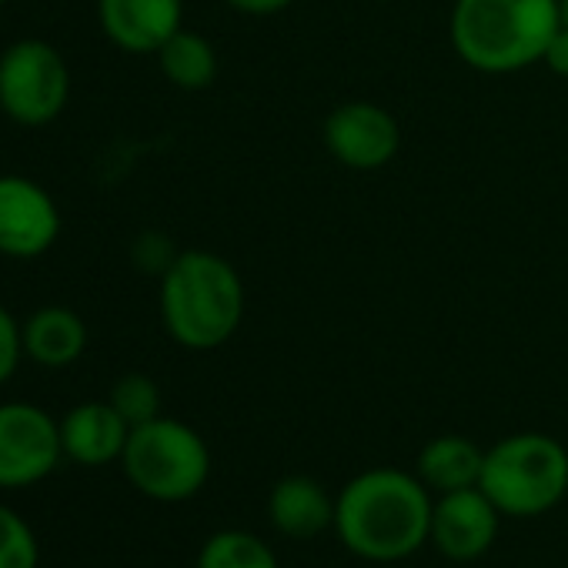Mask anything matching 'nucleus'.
Segmentation results:
<instances>
[{
	"instance_id": "10",
	"label": "nucleus",
	"mask_w": 568,
	"mask_h": 568,
	"mask_svg": "<svg viewBox=\"0 0 568 568\" xmlns=\"http://www.w3.org/2000/svg\"><path fill=\"white\" fill-rule=\"evenodd\" d=\"M501 528V511L475 485L435 495L432 508V545L448 561H478L491 551Z\"/></svg>"
},
{
	"instance_id": "9",
	"label": "nucleus",
	"mask_w": 568,
	"mask_h": 568,
	"mask_svg": "<svg viewBox=\"0 0 568 568\" xmlns=\"http://www.w3.org/2000/svg\"><path fill=\"white\" fill-rule=\"evenodd\" d=\"M61 237V207L44 184L24 174H0V254L34 261Z\"/></svg>"
},
{
	"instance_id": "7",
	"label": "nucleus",
	"mask_w": 568,
	"mask_h": 568,
	"mask_svg": "<svg viewBox=\"0 0 568 568\" xmlns=\"http://www.w3.org/2000/svg\"><path fill=\"white\" fill-rule=\"evenodd\" d=\"M61 458V422L51 412L34 402L0 405V488H34L54 475Z\"/></svg>"
},
{
	"instance_id": "19",
	"label": "nucleus",
	"mask_w": 568,
	"mask_h": 568,
	"mask_svg": "<svg viewBox=\"0 0 568 568\" xmlns=\"http://www.w3.org/2000/svg\"><path fill=\"white\" fill-rule=\"evenodd\" d=\"M108 402L118 408V415L131 428H138L144 422H154L161 415V388H158V382L151 375H141V372H131V375L118 378Z\"/></svg>"
},
{
	"instance_id": "18",
	"label": "nucleus",
	"mask_w": 568,
	"mask_h": 568,
	"mask_svg": "<svg viewBox=\"0 0 568 568\" xmlns=\"http://www.w3.org/2000/svg\"><path fill=\"white\" fill-rule=\"evenodd\" d=\"M0 568H41V541L31 521L0 501Z\"/></svg>"
},
{
	"instance_id": "21",
	"label": "nucleus",
	"mask_w": 568,
	"mask_h": 568,
	"mask_svg": "<svg viewBox=\"0 0 568 568\" xmlns=\"http://www.w3.org/2000/svg\"><path fill=\"white\" fill-rule=\"evenodd\" d=\"M21 358H24V335H21V325L18 318L0 305V388H4L18 368H21Z\"/></svg>"
},
{
	"instance_id": "1",
	"label": "nucleus",
	"mask_w": 568,
	"mask_h": 568,
	"mask_svg": "<svg viewBox=\"0 0 568 568\" xmlns=\"http://www.w3.org/2000/svg\"><path fill=\"white\" fill-rule=\"evenodd\" d=\"M435 498L415 471L365 468L335 495V535L362 561H405L432 541Z\"/></svg>"
},
{
	"instance_id": "23",
	"label": "nucleus",
	"mask_w": 568,
	"mask_h": 568,
	"mask_svg": "<svg viewBox=\"0 0 568 568\" xmlns=\"http://www.w3.org/2000/svg\"><path fill=\"white\" fill-rule=\"evenodd\" d=\"M224 4L244 18H274L281 11H288L295 0H224Z\"/></svg>"
},
{
	"instance_id": "12",
	"label": "nucleus",
	"mask_w": 568,
	"mask_h": 568,
	"mask_svg": "<svg viewBox=\"0 0 568 568\" xmlns=\"http://www.w3.org/2000/svg\"><path fill=\"white\" fill-rule=\"evenodd\" d=\"M128 435H131V425L118 415L111 402H81L61 418L64 458L84 468L121 462Z\"/></svg>"
},
{
	"instance_id": "3",
	"label": "nucleus",
	"mask_w": 568,
	"mask_h": 568,
	"mask_svg": "<svg viewBox=\"0 0 568 568\" xmlns=\"http://www.w3.org/2000/svg\"><path fill=\"white\" fill-rule=\"evenodd\" d=\"M558 24V0H455L448 38L471 71L518 74L541 64Z\"/></svg>"
},
{
	"instance_id": "6",
	"label": "nucleus",
	"mask_w": 568,
	"mask_h": 568,
	"mask_svg": "<svg viewBox=\"0 0 568 568\" xmlns=\"http://www.w3.org/2000/svg\"><path fill=\"white\" fill-rule=\"evenodd\" d=\"M71 101V68L64 54L41 41L24 38L0 54V111L21 128L54 124Z\"/></svg>"
},
{
	"instance_id": "15",
	"label": "nucleus",
	"mask_w": 568,
	"mask_h": 568,
	"mask_svg": "<svg viewBox=\"0 0 568 568\" xmlns=\"http://www.w3.org/2000/svg\"><path fill=\"white\" fill-rule=\"evenodd\" d=\"M485 465V448H478L465 435H438L422 445L415 475L425 481L432 495L458 491V488H475L481 478Z\"/></svg>"
},
{
	"instance_id": "4",
	"label": "nucleus",
	"mask_w": 568,
	"mask_h": 568,
	"mask_svg": "<svg viewBox=\"0 0 568 568\" xmlns=\"http://www.w3.org/2000/svg\"><path fill=\"white\" fill-rule=\"evenodd\" d=\"M478 488L508 518H538L568 495V448L545 432H515L485 448Z\"/></svg>"
},
{
	"instance_id": "25",
	"label": "nucleus",
	"mask_w": 568,
	"mask_h": 568,
	"mask_svg": "<svg viewBox=\"0 0 568 568\" xmlns=\"http://www.w3.org/2000/svg\"><path fill=\"white\" fill-rule=\"evenodd\" d=\"M4 4H8V0H0V8H4Z\"/></svg>"
},
{
	"instance_id": "24",
	"label": "nucleus",
	"mask_w": 568,
	"mask_h": 568,
	"mask_svg": "<svg viewBox=\"0 0 568 568\" xmlns=\"http://www.w3.org/2000/svg\"><path fill=\"white\" fill-rule=\"evenodd\" d=\"M558 14H561V24L568 28V0H558Z\"/></svg>"
},
{
	"instance_id": "16",
	"label": "nucleus",
	"mask_w": 568,
	"mask_h": 568,
	"mask_svg": "<svg viewBox=\"0 0 568 568\" xmlns=\"http://www.w3.org/2000/svg\"><path fill=\"white\" fill-rule=\"evenodd\" d=\"M154 58H158L161 74L178 91H187V94L207 91L217 81V71H221L214 44L204 34L187 31V28H181Z\"/></svg>"
},
{
	"instance_id": "17",
	"label": "nucleus",
	"mask_w": 568,
	"mask_h": 568,
	"mask_svg": "<svg viewBox=\"0 0 568 568\" xmlns=\"http://www.w3.org/2000/svg\"><path fill=\"white\" fill-rule=\"evenodd\" d=\"M194 568H281L271 545L244 528H221L207 535Z\"/></svg>"
},
{
	"instance_id": "22",
	"label": "nucleus",
	"mask_w": 568,
	"mask_h": 568,
	"mask_svg": "<svg viewBox=\"0 0 568 568\" xmlns=\"http://www.w3.org/2000/svg\"><path fill=\"white\" fill-rule=\"evenodd\" d=\"M541 64L555 74V78H568V28L558 24V31L551 34V41L545 44Z\"/></svg>"
},
{
	"instance_id": "5",
	"label": "nucleus",
	"mask_w": 568,
	"mask_h": 568,
	"mask_svg": "<svg viewBox=\"0 0 568 568\" xmlns=\"http://www.w3.org/2000/svg\"><path fill=\"white\" fill-rule=\"evenodd\" d=\"M128 481L151 501L178 505L194 498L211 478V448L187 422L158 415L131 428L121 455Z\"/></svg>"
},
{
	"instance_id": "2",
	"label": "nucleus",
	"mask_w": 568,
	"mask_h": 568,
	"mask_svg": "<svg viewBox=\"0 0 568 568\" xmlns=\"http://www.w3.org/2000/svg\"><path fill=\"white\" fill-rule=\"evenodd\" d=\"M247 312L237 267L204 247L178 251L161 274V325L187 352H214L227 345Z\"/></svg>"
},
{
	"instance_id": "11",
	"label": "nucleus",
	"mask_w": 568,
	"mask_h": 568,
	"mask_svg": "<svg viewBox=\"0 0 568 568\" xmlns=\"http://www.w3.org/2000/svg\"><path fill=\"white\" fill-rule=\"evenodd\" d=\"M104 38L128 54H158L184 28V0H98Z\"/></svg>"
},
{
	"instance_id": "13",
	"label": "nucleus",
	"mask_w": 568,
	"mask_h": 568,
	"mask_svg": "<svg viewBox=\"0 0 568 568\" xmlns=\"http://www.w3.org/2000/svg\"><path fill=\"white\" fill-rule=\"evenodd\" d=\"M267 518L284 538H318L335 528V495L312 475H284L267 495Z\"/></svg>"
},
{
	"instance_id": "8",
	"label": "nucleus",
	"mask_w": 568,
	"mask_h": 568,
	"mask_svg": "<svg viewBox=\"0 0 568 568\" xmlns=\"http://www.w3.org/2000/svg\"><path fill=\"white\" fill-rule=\"evenodd\" d=\"M322 141L342 168L368 174L398 158L402 124L375 101H345L325 118Z\"/></svg>"
},
{
	"instance_id": "14",
	"label": "nucleus",
	"mask_w": 568,
	"mask_h": 568,
	"mask_svg": "<svg viewBox=\"0 0 568 568\" xmlns=\"http://www.w3.org/2000/svg\"><path fill=\"white\" fill-rule=\"evenodd\" d=\"M21 335H24V358H31L41 368H68L88 348L84 318L64 305L38 308L21 325Z\"/></svg>"
},
{
	"instance_id": "20",
	"label": "nucleus",
	"mask_w": 568,
	"mask_h": 568,
	"mask_svg": "<svg viewBox=\"0 0 568 568\" xmlns=\"http://www.w3.org/2000/svg\"><path fill=\"white\" fill-rule=\"evenodd\" d=\"M178 257L174 241L161 231H141L131 244V261L138 264V271L144 274H164L171 267V261Z\"/></svg>"
}]
</instances>
